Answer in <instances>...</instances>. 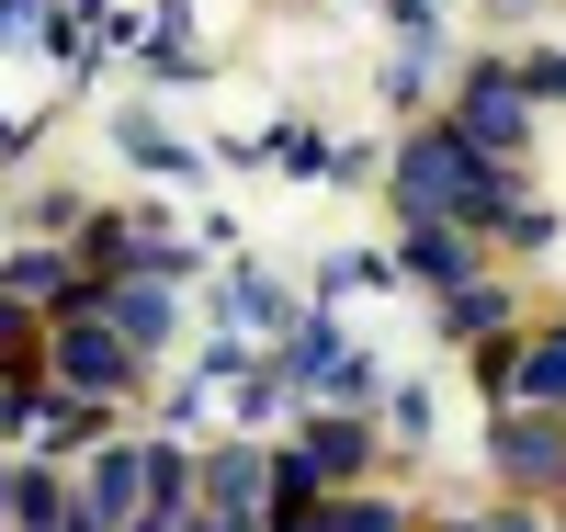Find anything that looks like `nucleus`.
I'll use <instances>...</instances> for the list:
<instances>
[{
  "instance_id": "f257e3e1",
  "label": "nucleus",
  "mask_w": 566,
  "mask_h": 532,
  "mask_svg": "<svg viewBox=\"0 0 566 532\" xmlns=\"http://www.w3.org/2000/svg\"><path fill=\"white\" fill-rule=\"evenodd\" d=\"M476 192H488V170H476V136H464V125H442V136H408V159H397V205H408L419 227L476 216Z\"/></svg>"
},
{
  "instance_id": "f03ea898",
  "label": "nucleus",
  "mask_w": 566,
  "mask_h": 532,
  "mask_svg": "<svg viewBox=\"0 0 566 532\" xmlns=\"http://www.w3.org/2000/svg\"><path fill=\"white\" fill-rule=\"evenodd\" d=\"M125 363H136V341H125V328H103V317H69L57 328V385H69V397H125Z\"/></svg>"
},
{
  "instance_id": "7ed1b4c3",
  "label": "nucleus",
  "mask_w": 566,
  "mask_h": 532,
  "mask_svg": "<svg viewBox=\"0 0 566 532\" xmlns=\"http://www.w3.org/2000/svg\"><path fill=\"white\" fill-rule=\"evenodd\" d=\"M522 91H533V80H510V69H488L476 91H464V114H453V125L476 136V148H522V114H533Z\"/></svg>"
},
{
  "instance_id": "20e7f679",
  "label": "nucleus",
  "mask_w": 566,
  "mask_h": 532,
  "mask_svg": "<svg viewBox=\"0 0 566 532\" xmlns=\"http://www.w3.org/2000/svg\"><path fill=\"white\" fill-rule=\"evenodd\" d=\"M499 476H510V488H566V442H555L544 419H533V430L510 419V430H499Z\"/></svg>"
},
{
  "instance_id": "39448f33",
  "label": "nucleus",
  "mask_w": 566,
  "mask_h": 532,
  "mask_svg": "<svg viewBox=\"0 0 566 532\" xmlns=\"http://www.w3.org/2000/svg\"><path fill=\"white\" fill-rule=\"evenodd\" d=\"M295 374L317 385V397H374V363H363V352H340L328 328H306V341H295Z\"/></svg>"
},
{
  "instance_id": "423d86ee",
  "label": "nucleus",
  "mask_w": 566,
  "mask_h": 532,
  "mask_svg": "<svg viewBox=\"0 0 566 532\" xmlns=\"http://www.w3.org/2000/svg\"><path fill=\"white\" fill-rule=\"evenodd\" d=\"M69 510H80V499L57 488V465H23V476H12V521H23V532H69Z\"/></svg>"
},
{
  "instance_id": "0eeeda50",
  "label": "nucleus",
  "mask_w": 566,
  "mask_h": 532,
  "mask_svg": "<svg viewBox=\"0 0 566 532\" xmlns=\"http://www.w3.org/2000/svg\"><path fill=\"white\" fill-rule=\"evenodd\" d=\"M510 397H533V408H566V328L533 352H510Z\"/></svg>"
},
{
  "instance_id": "6e6552de",
  "label": "nucleus",
  "mask_w": 566,
  "mask_h": 532,
  "mask_svg": "<svg viewBox=\"0 0 566 532\" xmlns=\"http://www.w3.org/2000/svg\"><path fill=\"white\" fill-rule=\"evenodd\" d=\"M114 328H125V341H170V283H125V295H114Z\"/></svg>"
},
{
  "instance_id": "1a4fd4ad",
  "label": "nucleus",
  "mask_w": 566,
  "mask_h": 532,
  "mask_svg": "<svg viewBox=\"0 0 566 532\" xmlns=\"http://www.w3.org/2000/svg\"><path fill=\"white\" fill-rule=\"evenodd\" d=\"M306 465H317V488H340V476H363V430H306Z\"/></svg>"
},
{
  "instance_id": "9d476101",
  "label": "nucleus",
  "mask_w": 566,
  "mask_h": 532,
  "mask_svg": "<svg viewBox=\"0 0 566 532\" xmlns=\"http://www.w3.org/2000/svg\"><path fill=\"white\" fill-rule=\"evenodd\" d=\"M499 306H510L499 283H464V295L442 306V328H453V341H476V328H499Z\"/></svg>"
},
{
  "instance_id": "9b49d317",
  "label": "nucleus",
  "mask_w": 566,
  "mask_h": 532,
  "mask_svg": "<svg viewBox=\"0 0 566 532\" xmlns=\"http://www.w3.org/2000/svg\"><path fill=\"white\" fill-rule=\"evenodd\" d=\"M408 261H419V272H442V283H476V272H464V238H453V227H419V238H408Z\"/></svg>"
},
{
  "instance_id": "f8f14e48",
  "label": "nucleus",
  "mask_w": 566,
  "mask_h": 532,
  "mask_svg": "<svg viewBox=\"0 0 566 532\" xmlns=\"http://www.w3.org/2000/svg\"><path fill=\"white\" fill-rule=\"evenodd\" d=\"M317 532H408L386 499H340V510H317Z\"/></svg>"
},
{
  "instance_id": "ddd939ff",
  "label": "nucleus",
  "mask_w": 566,
  "mask_h": 532,
  "mask_svg": "<svg viewBox=\"0 0 566 532\" xmlns=\"http://www.w3.org/2000/svg\"><path fill=\"white\" fill-rule=\"evenodd\" d=\"M205 488H216V510H239V499L261 488V453H216V476H205Z\"/></svg>"
},
{
  "instance_id": "4468645a",
  "label": "nucleus",
  "mask_w": 566,
  "mask_h": 532,
  "mask_svg": "<svg viewBox=\"0 0 566 532\" xmlns=\"http://www.w3.org/2000/svg\"><path fill=\"white\" fill-rule=\"evenodd\" d=\"M239 328H295V306H283L272 283H239Z\"/></svg>"
},
{
  "instance_id": "2eb2a0df",
  "label": "nucleus",
  "mask_w": 566,
  "mask_h": 532,
  "mask_svg": "<svg viewBox=\"0 0 566 532\" xmlns=\"http://www.w3.org/2000/svg\"><path fill=\"white\" fill-rule=\"evenodd\" d=\"M181 532H250V521H239V510H216V521H181Z\"/></svg>"
}]
</instances>
